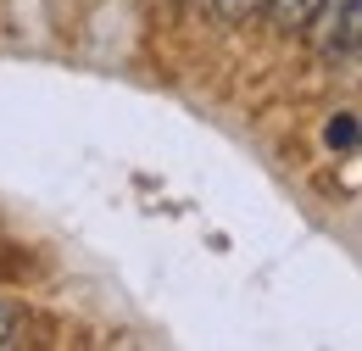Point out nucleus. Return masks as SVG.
I'll use <instances>...</instances> for the list:
<instances>
[{
    "label": "nucleus",
    "mask_w": 362,
    "mask_h": 351,
    "mask_svg": "<svg viewBox=\"0 0 362 351\" xmlns=\"http://www.w3.org/2000/svg\"><path fill=\"white\" fill-rule=\"evenodd\" d=\"M317 23V50L329 62H351L357 56V40H362V0H323L313 11Z\"/></svg>",
    "instance_id": "obj_1"
},
{
    "label": "nucleus",
    "mask_w": 362,
    "mask_h": 351,
    "mask_svg": "<svg viewBox=\"0 0 362 351\" xmlns=\"http://www.w3.org/2000/svg\"><path fill=\"white\" fill-rule=\"evenodd\" d=\"M323 0H268L262 11H268V23L279 34H301V28H313V11Z\"/></svg>",
    "instance_id": "obj_2"
},
{
    "label": "nucleus",
    "mask_w": 362,
    "mask_h": 351,
    "mask_svg": "<svg viewBox=\"0 0 362 351\" xmlns=\"http://www.w3.org/2000/svg\"><path fill=\"white\" fill-rule=\"evenodd\" d=\"M268 0H206V11L218 17V23H228V28H240V23H251L257 11H262Z\"/></svg>",
    "instance_id": "obj_3"
},
{
    "label": "nucleus",
    "mask_w": 362,
    "mask_h": 351,
    "mask_svg": "<svg viewBox=\"0 0 362 351\" xmlns=\"http://www.w3.org/2000/svg\"><path fill=\"white\" fill-rule=\"evenodd\" d=\"M323 139H329V145H340V151H351V145H357V117H351V112H340V117L323 129Z\"/></svg>",
    "instance_id": "obj_4"
},
{
    "label": "nucleus",
    "mask_w": 362,
    "mask_h": 351,
    "mask_svg": "<svg viewBox=\"0 0 362 351\" xmlns=\"http://www.w3.org/2000/svg\"><path fill=\"white\" fill-rule=\"evenodd\" d=\"M11 335H17V312L0 301V346H11Z\"/></svg>",
    "instance_id": "obj_5"
}]
</instances>
